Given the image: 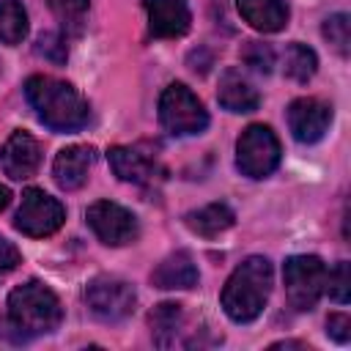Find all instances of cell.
Segmentation results:
<instances>
[{
	"instance_id": "1",
	"label": "cell",
	"mask_w": 351,
	"mask_h": 351,
	"mask_svg": "<svg viewBox=\"0 0 351 351\" xmlns=\"http://www.w3.org/2000/svg\"><path fill=\"white\" fill-rule=\"evenodd\" d=\"M25 96L36 110V118L52 132H77L88 123V101L63 80L36 74L25 82Z\"/></svg>"
},
{
	"instance_id": "2",
	"label": "cell",
	"mask_w": 351,
	"mask_h": 351,
	"mask_svg": "<svg viewBox=\"0 0 351 351\" xmlns=\"http://www.w3.org/2000/svg\"><path fill=\"white\" fill-rule=\"evenodd\" d=\"M269 293H271V263L263 255H250L228 277L219 302L230 321L250 324L263 313Z\"/></svg>"
},
{
	"instance_id": "3",
	"label": "cell",
	"mask_w": 351,
	"mask_h": 351,
	"mask_svg": "<svg viewBox=\"0 0 351 351\" xmlns=\"http://www.w3.org/2000/svg\"><path fill=\"white\" fill-rule=\"evenodd\" d=\"M63 307L60 299L38 280H30L8 293V324L19 332V337L49 335L60 326Z\"/></svg>"
},
{
	"instance_id": "4",
	"label": "cell",
	"mask_w": 351,
	"mask_h": 351,
	"mask_svg": "<svg viewBox=\"0 0 351 351\" xmlns=\"http://www.w3.org/2000/svg\"><path fill=\"white\" fill-rule=\"evenodd\" d=\"M159 121L170 134L186 137L200 134L208 126V112L186 85L173 82L159 96Z\"/></svg>"
},
{
	"instance_id": "5",
	"label": "cell",
	"mask_w": 351,
	"mask_h": 351,
	"mask_svg": "<svg viewBox=\"0 0 351 351\" xmlns=\"http://www.w3.org/2000/svg\"><path fill=\"white\" fill-rule=\"evenodd\" d=\"M285 296L293 310H313L324 296L326 285V266L318 255H291L282 263Z\"/></svg>"
},
{
	"instance_id": "6",
	"label": "cell",
	"mask_w": 351,
	"mask_h": 351,
	"mask_svg": "<svg viewBox=\"0 0 351 351\" xmlns=\"http://www.w3.org/2000/svg\"><path fill=\"white\" fill-rule=\"evenodd\" d=\"M280 154L282 151H280L277 134L263 123L247 126L236 143V165H239L241 176H247V178L271 176L280 165Z\"/></svg>"
},
{
	"instance_id": "7",
	"label": "cell",
	"mask_w": 351,
	"mask_h": 351,
	"mask_svg": "<svg viewBox=\"0 0 351 351\" xmlns=\"http://www.w3.org/2000/svg\"><path fill=\"white\" fill-rule=\"evenodd\" d=\"M85 304L88 310L107 324L123 321L134 313L137 293L126 280L118 277H93L85 288Z\"/></svg>"
},
{
	"instance_id": "8",
	"label": "cell",
	"mask_w": 351,
	"mask_h": 351,
	"mask_svg": "<svg viewBox=\"0 0 351 351\" xmlns=\"http://www.w3.org/2000/svg\"><path fill=\"white\" fill-rule=\"evenodd\" d=\"M63 219H66V208L60 206V200L47 195L44 189L30 186L22 192V203H19L14 225L25 236L44 239V236H52L63 225Z\"/></svg>"
},
{
	"instance_id": "9",
	"label": "cell",
	"mask_w": 351,
	"mask_h": 351,
	"mask_svg": "<svg viewBox=\"0 0 351 351\" xmlns=\"http://www.w3.org/2000/svg\"><path fill=\"white\" fill-rule=\"evenodd\" d=\"M85 219H88L90 230L104 244H110V247L132 244L137 239V233H140L137 217L129 208H123V206H118L112 200H96V203H90L88 211H85Z\"/></svg>"
},
{
	"instance_id": "10",
	"label": "cell",
	"mask_w": 351,
	"mask_h": 351,
	"mask_svg": "<svg viewBox=\"0 0 351 351\" xmlns=\"http://www.w3.org/2000/svg\"><path fill=\"white\" fill-rule=\"evenodd\" d=\"M329 123H332V107L321 99L302 96L288 104V129H291L293 140H299L304 145L318 143L329 132Z\"/></svg>"
},
{
	"instance_id": "11",
	"label": "cell",
	"mask_w": 351,
	"mask_h": 351,
	"mask_svg": "<svg viewBox=\"0 0 351 351\" xmlns=\"http://www.w3.org/2000/svg\"><path fill=\"white\" fill-rule=\"evenodd\" d=\"M38 165H41L38 140L25 129L11 132V137L0 148V167L5 170V176L14 181H22V178H30L38 170Z\"/></svg>"
},
{
	"instance_id": "12",
	"label": "cell",
	"mask_w": 351,
	"mask_h": 351,
	"mask_svg": "<svg viewBox=\"0 0 351 351\" xmlns=\"http://www.w3.org/2000/svg\"><path fill=\"white\" fill-rule=\"evenodd\" d=\"M148 30L154 38H176L189 30V5L184 0H145Z\"/></svg>"
},
{
	"instance_id": "13",
	"label": "cell",
	"mask_w": 351,
	"mask_h": 351,
	"mask_svg": "<svg viewBox=\"0 0 351 351\" xmlns=\"http://www.w3.org/2000/svg\"><path fill=\"white\" fill-rule=\"evenodd\" d=\"M96 159V151L90 145H69L63 151H58L55 162H52V178L60 189L71 192L80 189L88 178V170Z\"/></svg>"
},
{
	"instance_id": "14",
	"label": "cell",
	"mask_w": 351,
	"mask_h": 351,
	"mask_svg": "<svg viewBox=\"0 0 351 351\" xmlns=\"http://www.w3.org/2000/svg\"><path fill=\"white\" fill-rule=\"evenodd\" d=\"M107 159H110V167L115 170V176H118L121 181L151 184V181L162 173V167H159L151 156H145L143 151H137V148L115 145V148L107 151Z\"/></svg>"
},
{
	"instance_id": "15",
	"label": "cell",
	"mask_w": 351,
	"mask_h": 351,
	"mask_svg": "<svg viewBox=\"0 0 351 351\" xmlns=\"http://www.w3.org/2000/svg\"><path fill=\"white\" fill-rule=\"evenodd\" d=\"M151 282L162 291H186V288L197 285V266H195L189 252L178 250V252L167 255L151 271Z\"/></svg>"
},
{
	"instance_id": "16",
	"label": "cell",
	"mask_w": 351,
	"mask_h": 351,
	"mask_svg": "<svg viewBox=\"0 0 351 351\" xmlns=\"http://www.w3.org/2000/svg\"><path fill=\"white\" fill-rule=\"evenodd\" d=\"M217 101L228 110V112H252L261 104L258 90L250 85L247 77H241L236 69H228L219 77V88H217Z\"/></svg>"
},
{
	"instance_id": "17",
	"label": "cell",
	"mask_w": 351,
	"mask_h": 351,
	"mask_svg": "<svg viewBox=\"0 0 351 351\" xmlns=\"http://www.w3.org/2000/svg\"><path fill=\"white\" fill-rule=\"evenodd\" d=\"M239 14L261 33H277L288 25V5L282 0H236Z\"/></svg>"
},
{
	"instance_id": "18",
	"label": "cell",
	"mask_w": 351,
	"mask_h": 351,
	"mask_svg": "<svg viewBox=\"0 0 351 351\" xmlns=\"http://www.w3.org/2000/svg\"><path fill=\"white\" fill-rule=\"evenodd\" d=\"M233 222H236V214H233L225 203H208V206H203V208L186 214L189 230H195L197 236H206V239L219 236V233L228 230Z\"/></svg>"
},
{
	"instance_id": "19",
	"label": "cell",
	"mask_w": 351,
	"mask_h": 351,
	"mask_svg": "<svg viewBox=\"0 0 351 351\" xmlns=\"http://www.w3.org/2000/svg\"><path fill=\"white\" fill-rule=\"evenodd\" d=\"M148 324H151V337H154V343H156L159 348H167V346L176 343V335H178V329H181V324H184V310H181V304H176V302H162V304H156V307L151 310Z\"/></svg>"
},
{
	"instance_id": "20",
	"label": "cell",
	"mask_w": 351,
	"mask_h": 351,
	"mask_svg": "<svg viewBox=\"0 0 351 351\" xmlns=\"http://www.w3.org/2000/svg\"><path fill=\"white\" fill-rule=\"evenodd\" d=\"M27 36V11L19 0H0V41L22 44Z\"/></svg>"
},
{
	"instance_id": "21",
	"label": "cell",
	"mask_w": 351,
	"mask_h": 351,
	"mask_svg": "<svg viewBox=\"0 0 351 351\" xmlns=\"http://www.w3.org/2000/svg\"><path fill=\"white\" fill-rule=\"evenodd\" d=\"M315 69H318V58H315V52L310 47H304L299 41L288 44V49L282 55V71H285V77H291L296 82H307L315 74Z\"/></svg>"
},
{
	"instance_id": "22",
	"label": "cell",
	"mask_w": 351,
	"mask_h": 351,
	"mask_svg": "<svg viewBox=\"0 0 351 351\" xmlns=\"http://www.w3.org/2000/svg\"><path fill=\"white\" fill-rule=\"evenodd\" d=\"M47 5L60 19V27L66 33H71V36L82 33V22L90 8V0H47Z\"/></svg>"
},
{
	"instance_id": "23",
	"label": "cell",
	"mask_w": 351,
	"mask_h": 351,
	"mask_svg": "<svg viewBox=\"0 0 351 351\" xmlns=\"http://www.w3.org/2000/svg\"><path fill=\"white\" fill-rule=\"evenodd\" d=\"M324 38L332 44V49L337 55H348V44H351V22H348V14H332L326 22H324Z\"/></svg>"
},
{
	"instance_id": "24",
	"label": "cell",
	"mask_w": 351,
	"mask_h": 351,
	"mask_svg": "<svg viewBox=\"0 0 351 351\" xmlns=\"http://www.w3.org/2000/svg\"><path fill=\"white\" fill-rule=\"evenodd\" d=\"M324 293H329L337 304H346L351 299V266H348V261H340L332 271H326Z\"/></svg>"
},
{
	"instance_id": "25",
	"label": "cell",
	"mask_w": 351,
	"mask_h": 351,
	"mask_svg": "<svg viewBox=\"0 0 351 351\" xmlns=\"http://www.w3.org/2000/svg\"><path fill=\"white\" fill-rule=\"evenodd\" d=\"M36 52L44 55L52 63H66V58H69L66 38H60L58 33H41L38 41H36Z\"/></svg>"
},
{
	"instance_id": "26",
	"label": "cell",
	"mask_w": 351,
	"mask_h": 351,
	"mask_svg": "<svg viewBox=\"0 0 351 351\" xmlns=\"http://www.w3.org/2000/svg\"><path fill=\"white\" fill-rule=\"evenodd\" d=\"M241 58H244L247 66H252V69L261 71V74H269L271 66H274V52H271L266 44H258V41H250Z\"/></svg>"
},
{
	"instance_id": "27",
	"label": "cell",
	"mask_w": 351,
	"mask_h": 351,
	"mask_svg": "<svg viewBox=\"0 0 351 351\" xmlns=\"http://www.w3.org/2000/svg\"><path fill=\"white\" fill-rule=\"evenodd\" d=\"M326 335L332 340H337V343H348V337H351V318L346 313H332L326 318Z\"/></svg>"
},
{
	"instance_id": "28",
	"label": "cell",
	"mask_w": 351,
	"mask_h": 351,
	"mask_svg": "<svg viewBox=\"0 0 351 351\" xmlns=\"http://www.w3.org/2000/svg\"><path fill=\"white\" fill-rule=\"evenodd\" d=\"M22 263V255H19V250L5 239V236H0V274H8V271H14L16 266Z\"/></svg>"
},
{
	"instance_id": "29",
	"label": "cell",
	"mask_w": 351,
	"mask_h": 351,
	"mask_svg": "<svg viewBox=\"0 0 351 351\" xmlns=\"http://www.w3.org/2000/svg\"><path fill=\"white\" fill-rule=\"evenodd\" d=\"M8 200H11V192H8L5 186H0V211L8 206Z\"/></svg>"
}]
</instances>
